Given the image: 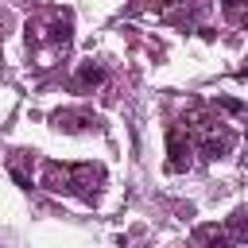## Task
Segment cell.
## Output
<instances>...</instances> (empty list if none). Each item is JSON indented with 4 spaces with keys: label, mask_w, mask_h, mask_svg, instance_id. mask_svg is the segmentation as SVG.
<instances>
[{
    "label": "cell",
    "mask_w": 248,
    "mask_h": 248,
    "mask_svg": "<svg viewBox=\"0 0 248 248\" xmlns=\"http://www.w3.org/2000/svg\"><path fill=\"white\" fill-rule=\"evenodd\" d=\"M101 78H105V70H101V66H81V70H78V81H85V85H89V81L97 85Z\"/></svg>",
    "instance_id": "cell-2"
},
{
    "label": "cell",
    "mask_w": 248,
    "mask_h": 248,
    "mask_svg": "<svg viewBox=\"0 0 248 248\" xmlns=\"http://www.w3.org/2000/svg\"><path fill=\"white\" fill-rule=\"evenodd\" d=\"M167 147H170V170H182V132L178 128L167 132Z\"/></svg>",
    "instance_id": "cell-1"
}]
</instances>
